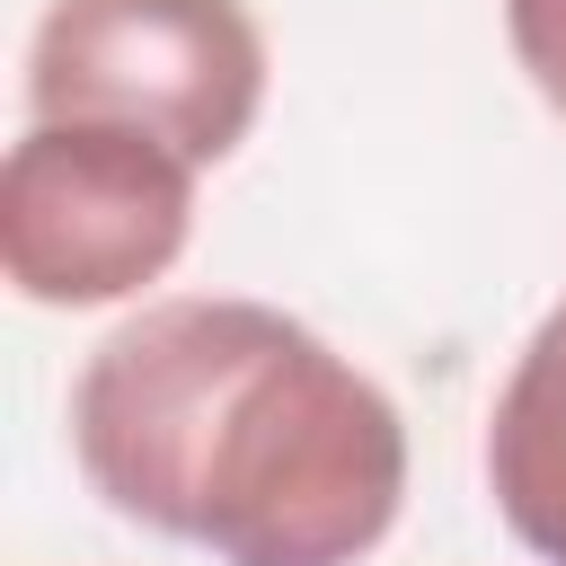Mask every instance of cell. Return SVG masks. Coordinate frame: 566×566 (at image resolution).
<instances>
[{
	"instance_id": "cell-1",
	"label": "cell",
	"mask_w": 566,
	"mask_h": 566,
	"mask_svg": "<svg viewBox=\"0 0 566 566\" xmlns=\"http://www.w3.org/2000/svg\"><path fill=\"white\" fill-rule=\"evenodd\" d=\"M71 460L212 566H354L407 495V424L318 327L239 292L133 310L71 380Z\"/></svg>"
},
{
	"instance_id": "cell-2",
	"label": "cell",
	"mask_w": 566,
	"mask_h": 566,
	"mask_svg": "<svg viewBox=\"0 0 566 566\" xmlns=\"http://www.w3.org/2000/svg\"><path fill=\"white\" fill-rule=\"evenodd\" d=\"M195 239V159L133 124H27L0 159V274L35 310L150 292Z\"/></svg>"
},
{
	"instance_id": "cell-3",
	"label": "cell",
	"mask_w": 566,
	"mask_h": 566,
	"mask_svg": "<svg viewBox=\"0 0 566 566\" xmlns=\"http://www.w3.org/2000/svg\"><path fill=\"white\" fill-rule=\"evenodd\" d=\"M27 106L133 124L212 168L265 106V27L248 0H53L27 44Z\"/></svg>"
},
{
	"instance_id": "cell-4",
	"label": "cell",
	"mask_w": 566,
	"mask_h": 566,
	"mask_svg": "<svg viewBox=\"0 0 566 566\" xmlns=\"http://www.w3.org/2000/svg\"><path fill=\"white\" fill-rule=\"evenodd\" d=\"M486 486L504 531L539 557L566 566V301L531 327L513 354L495 416H486Z\"/></svg>"
},
{
	"instance_id": "cell-5",
	"label": "cell",
	"mask_w": 566,
	"mask_h": 566,
	"mask_svg": "<svg viewBox=\"0 0 566 566\" xmlns=\"http://www.w3.org/2000/svg\"><path fill=\"white\" fill-rule=\"evenodd\" d=\"M504 35H513V62L531 71V88L566 115V0H504Z\"/></svg>"
}]
</instances>
